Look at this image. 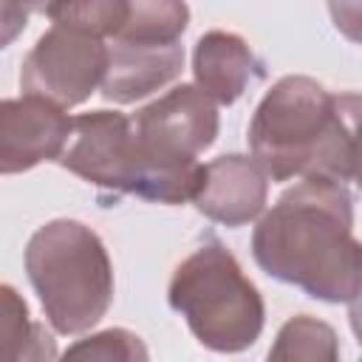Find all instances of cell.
I'll return each mask as SVG.
<instances>
[{"label": "cell", "mask_w": 362, "mask_h": 362, "mask_svg": "<svg viewBox=\"0 0 362 362\" xmlns=\"http://www.w3.org/2000/svg\"><path fill=\"white\" fill-rule=\"evenodd\" d=\"M255 263L314 300L356 303L362 286L354 195L342 181L303 178L260 218L252 235Z\"/></svg>", "instance_id": "obj_1"}, {"label": "cell", "mask_w": 362, "mask_h": 362, "mask_svg": "<svg viewBox=\"0 0 362 362\" xmlns=\"http://www.w3.org/2000/svg\"><path fill=\"white\" fill-rule=\"evenodd\" d=\"M356 93H331L311 76H283L260 99L249 150L272 181L356 178Z\"/></svg>", "instance_id": "obj_2"}, {"label": "cell", "mask_w": 362, "mask_h": 362, "mask_svg": "<svg viewBox=\"0 0 362 362\" xmlns=\"http://www.w3.org/2000/svg\"><path fill=\"white\" fill-rule=\"evenodd\" d=\"M25 272L57 334L93 328L113 300V266L102 238L79 221H48L25 246Z\"/></svg>", "instance_id": "obj_3"}, {"label": "cell", "mask_w": 362, "mask_h": 362, "mask_svg": "<svg viewBox=\"0 0 362 362\" xmlns=\"http://www.w3.org/2000/svg\"><path fill=\"white\" fill-rule=\"evenodd\" d=\"M167 300L187 320L192 337L218 354H238L263 331L266 308L257 286L212 235L175 266Z\"/></svg>", "instance_id": "obj_4"}, {"label": "cell", "mask_w": 362, "mask_h": 362, "mask_svg": "<svg viewBox=\"0 0 362 362\" xmlns=\"http://www.w3.org/2000/svg\"><path fill=\"white\" fill-rule=\"evenodd\" d=\"M136 144L150 167L147 201H192L201 178L198 156L218 136L215 102L195 85H178L130 119Z\"/></svg>", "instance_id": "obj_5"}, {"label": "cell", "mask_w": 362, "mask_h": 362, "mask_svg": "<svg viewBox=\"0 0 362 362\" xmlns=\"http://www.w3.org/2000/svg\"><path fill=\"white\" fill-rule=\"evenodd\" d=\"M57 161L113 201L124 192L147 201L150 167L130 119L119 110H90L71 119V136Z\"/></svg>", "instance_id": "obj_6"}, {"label": "cell", "mask_w": 362, "mask_h": 362, "mask_svg": "<svg viewBox=\"0 0 362 362\" xmlns=\"http://www.w3.org/2000/svg\"><path fill=\"white\" fill-rule=\"evenodd\" d=\"M105 68L107 42L102 37L54 23V28H48L23 59L20 88L25 96L68 110L102 85Z\"/></svg>", "instance_id": "obj_7"}, {"label": "cell", "mask_w": 362, "mask_h": 362, "mask_svg": "<svg viewBox=\"0 0 362 362\" xmlns=\"http://www.w3.org/2000/svg\"><path fill=\"white\" fill-rule=\"evenodd\" d=\"M71 136V119L62 107L37 99H0V175L25 173L42 161L59 158Z\"/></svg>", "instance_id": "obj_8"}, {"label": "cell", "mask_w": 362, "mask_h": 362, "mask_svg": "<svg viewBox=\"0 0 362 362\" xmlns=\"http://www.w3.org/2000/svg\"><path fill=\"white\" fill-rule=\"evenodd\" d=\"M269 198V178L249 156H221L201 167L192 204L201 215L223 226L255 221Z\"/></svg>", "instance_id": "obj_9"}, {"label": "cell", "mask_w": 362, "mask_h": 362, "mask_svg": "<svg viewBox=\"0 0 362 362\" xmlns=\"http://www.w3.org/2000/svg\"><path fill=\"white\" fill-rule=\"evenodd\" d=\"M184 68L181 42H107V68L102 76V96L119 105H130L167 82H173Z\"/></svg>", "instance_id": "obj_10"}, {"label": "cell", "mask_w": 362, "mask_h": 362, "mask_svg": "<svg viewBox=\"0 0 362 362\" xmlns=\"http://www.w3.org/2000/svg\"><path fill=\"white\" fill-rule=\"evenodd\" d=\"M195 88L212 102L232 105L240 99L249 82L263 76V62L252 54L243 37L232 31H206L192 51Z\"/></svg>", "instance_id": "obj_11"}, {"label": "cell", "mask_w": 362, "mask_h": 362, "mask_svg": "<svg viewBox=\"0 0 362 362\" xmlns=\"http://www.w3.org/2000/svg\"><path fill=\"white\" fill-rule=\"evenodd\" d=\"M57 348L51 334L31 320L28 303L23 294L6 283H0V362L20 359H54Z\"/></svg>", "instance_id": "obj_12"}, {"label": "cell", "mask_w": 362, "mask_h": 362, "mask_svg": "<svg viewBox=\"0 0 362 362\" xmlns=\"http://www.w3.org/2000/svg\"><path fill=\"white\" fill-rule=\"evenodd\" d=\"M189 8L184 0H127V17L110 40L124 42H181Z\"/></svg>", "instance_id": "obj_13"}, {"label": "cell", "mask_w": 362, "mask_h": 362, "mask_svg": "<svg viewBox=\"0 0 362 362\" xmlns=\"http://www.w3.org/2000/svg\"><path fill=\"white\" fill-rule=\"evenodd\" d=\"M339 356L337 334L328 322L314 320L308 314L291 317L280 334L274 348L269 351V359H308V362H334Z\"/></svg>", "instance_id": "obj_14"}, {"label": "cell", "mask_w": 362, "mask_h": 362, "mask_svg": "<svg viewBox=\"0 0 362 362\" xmlns=\"http://www.w3.org/2000/svg\"><path fill=\"white\" fill-rule=\"evenodd\" d=\"M48 17L57 25L110 40L127 17V0H57L48 8Z\"/></svg>", "instance_id": "obj_15"}, {"label": "cell", "mask_w": 362, "mask_h": 362, "mask_svg": "<svg viewBox=\"0 0 362 362\" xmlns=\"http://www.w3.org/2000/svg\"><path fill=\"white\" fill-rule=\"evenodd\" d=\"M68 359H122V362H133V359H147V348L144 342L124 331V328H107V331H99L88 339H79L76 345H71L65 351Z\"/></svg>", "instance_id": "obj_16"}, {"label": "cell", "mask_w": 362, "mask_h": 362, "mask_svg": "<svg viewBox=\"0 0 362 362\" xmlns=\"http://www.w3.org/2000/svg\"><path fill=\"white\" fill-rule=\"evenodd\" d=\"M28 8L20 0H0V48L17 40V34L25 28Z\"/></svg>", "instance_id": "obj_17"}, {"label": "cell", "mask_w": 362, "mask_h": 362, "mask_svg": "<svg viewBox=\"0 0 362 362\" xmlns=\"http://www.w3.org/2000/svg\"><path fill=\"white\" fill-rule=\"evenodd\" d=\"M331 17L337 23V28L348 37V40H359V0H328Z\"/></svg>", "instance_id": "obj_18"}, {"label": "cell", "mask_w": 362, "mask_h": 362, "mask_svg": "<svg viewBox=\"0 0 362 362\" xmlns=\"http://www.w3.org/2000/svg\"><path fill=\"white\" fill-rule=\"evenodd\" d=\"M25 8H28V14L34 11V14H48V8L57 3V0H20Z\"/></svg>", "instance_id": "obj_19"}]
</instances>
